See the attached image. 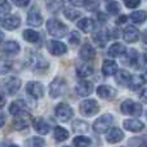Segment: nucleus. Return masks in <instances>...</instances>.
<instances>
[{
  "instance_id": "obj_13",
  "label": "nucleus",
  "mask_w": 147,
  "mask_h": 147,
  "mask_svg": "<svg viewBox=\"0 0 147 147\" xmlns=\"http://www.w3.org/2000/svg\"><path fill=\"white\" fill-rule=\"evenodd\" d=\"M31 121H32L31 115L28 114V112H23V114H20V115H17V116H14V119H13V127L17 130H23V129H26V128H28Z\"/></svg>"
},
{
  "instance_id": "obj_32",
  "label": "nucleus",
  "mask_w": 147,
  "mask_h": 147,
  "mask_svg": "<svg viewBox=\"0 0 147 147\" xmlns=\"http://www.w3.org/2000/svg\"><path fill=\"white\" fill-rule=\"evenodd\" d=\"M22 35H23V39L27 43L35 44V43H39V40H40V34L35 30H25Z\"/></svg>"
},
{
  "instance_id": "obj_9",
  "label": "nucleus",
  "mask_w": 147,
  "mask_h": 147,
  "mask_svg": "<svg viewBox=\"0 0 147 147\" xmlns=\"http://www.w3.org/2000/svg\"><path fill=\"white\" fill-rule=\"evenodd\" d=\"M20 25H21V18L17 14H8L0 18V26L3 28H5V30L13 31L20 27Z\"/></svg>"
},
{
  "instance_id": "obj_51",
  "label": "nucleus",
  "mask_w": 147,
  "mask_h": 147,
  "mask_svg": "<svg viewBox=\"0 0 147 147\" xmlns=\"http://www.w3.org/2000/svg\"><path fill=\"white\" fill-rule=\"evenodd\" d=\"M28 4H30V1H27V0H25V1H18V0H16L14 1V5H17V7H20V8H25V7H27Z\"/></svg>"
},
{
  "instance_id": "obj_3",
  "label": "nucleus",
  "mask_w": 147,
  "mask_h": 147,
  "mask_svg": "<svg viewBox=\"0 0 147 147\" xmlns=\"http://www.w3.org/2000/svg\"><path fill=\"white\" fill-rule=\"evenodd\" d=\"M66 90H67V83L61 76L54 78L49 84V96L52 98H58V97L63 96Z\"/></svg>"
},
{
  "instance_id": "obj_26",
  "label": "nucleus",
  "mask_w": 147,
  "mask_h": 147,
  "mask_svg": "<svg viewBox=\"0 0 147 147\" xmlns=\"http://www.w3.org/2000/svg\"><path fill=\"white\" fill-rule=\"evenodd\" d=\"M92 39H93L94 44H96L97 47H99V48H103V47L107 44V41H109V35H107V31L98 30L97 32L93 34Z\"/></svg>"
},
{
  "instance_id": "obj_57",
  "label": "nucleus",
  "mask_w": 147,
  "mask_h": 147,
  "mask_svg": "<svg viewBox=\"0 0 147 147\" xmlns=\"http://www.w3.org/2000/svg\"><path fill=\"white\" fill-rule=\"evenodd\" d=\"M9 147H18V146H17V145H10Z\"/></svg>"
},
{
  "instance_id": "obj_4",
  "label": "nucleus",
  "mask_w": 147,
  "mask_h": 147,
  "mask_svg": "<svg viewBox=\"0 0 147 147\" xmlns=\"http://www.w3.org/2000/svg\"><path fill=\"white\" fill-rule=\"evenodd\" d=\"M112 123H114V116L111 114H103L93 123V130L98 134L107 133V130L110 129Z\"/></svg>"
},
{
  "instance_id": "obj_8",
  "label": "nucleus",
  "mask_w": 147,
  "mask_h": 147,
  "mask_svg": "<svg viewBox=\"0 0 147 147\" xmlns=\"http://www.w3.org/2000/svg\"><path fill=\"white\" fill-rule=\"evenodd\" d=\"M54 114L61 121H69L74 116V109L67 103H58L54 109Z\"/></svg>"
},
{
  "instance_id": "obj_11",
  "label": "nucleus",
  "mask_w": 147,
  "mask_h": 147,
  "mask_svg": "<svg viewBox=\"0 0 147 147\" xmlns=\"http://www.w3.org/2000/svg\"><path fill=\"white\" fill-rule=\"evenodd\" d=\"M47 48H48L49 53L52 56H56V57L63 56V54L67 53V45L59 40H49L48 44H47Z\"/></svg>"
},
{
  "instance_id": "obj_45",
  "label": "nucleus",
  "mask_w": 147,
  "mask_h": 147,
  "mask_svg": "<svg viewBox=\"0 0 147 147\" xmlns=\"http://www.w3.org/2000/svg\"><path fill=\"white\" fill-rule=\"evenodd\" d=\"M84 7L86 8L88 12H94L99 8V3L98 1H85L84 3Z\"/></svg>"
},
{
  "instance_id": "obj_36",
  "label": "nucleus",
  "mask_w": 147,
  "mask_h": 147,
  "mask_svg": "<svg viewBox=\"0 0 147 147\" xmlns=\"http://www.w3.org/2000/svg\"><path fill=\"white\" fill-rule=\"evenodd\" d=\"M72 143L75 147H89L92 145V140L86 136H76L72 140Z\"/></svg>"
},
{
  "instance_id": "obj_17",
  "label": "nucleus",
  "mask_w": 147,
  "mask_h": 147,
  "mask_svg": "<svg viewBox=\"0 0 147 147\" xmlns=\"http://www.w3.org/2000/svg\"><path fill=\"white\" fill-rule=\"evenodd\" d=\"M117 94L116 89L111 85H99L97 88V96L102 99H112Z\"/></svg>"
},
{
  "instance_id": "obj_29",
  "label": "nucleus",
  "mask_w": 147,
  "mask_h": 147,
  "mask_svg": "<svg viewBox=\"0 0 147 147\" xmlns=\"http://www.w3.org/2000/svg\"><path fill=\"white\" fill-rule=\"evenodd\" d=\"M93 72H94L93 66L89 63H81L76 67V75H78L79 78L85 79V78H88V76H90Z\"/></svg>"
},
{
  "instance_id": "obj_27",
  "label": "nucleus",
  "mask_w": 147,
  "mask_h": 147,
  "mask_svg": "<svg viewBox=\"0 0 147 147\" xmlns=\"http://www.w3.org/2000/svg\"><path fill=\"white\" fill-rule=\"evenodd\" d=\"M138 56H140V52H138L137 49H134V48L127 49V52H125V57H124V63L128 65V66H130V67H136Z\"/></svg>"
},
{
  "instance_id": "obj_2",
  "label": "nucleus",
  "mask_w": 147,
  "mask_h": 147,
  "mask_svg": "<svg viewBox=\"0 0 147 147\" xmlns=\"http://www.w3.org/2000/svg\"><path fill=\"white\" fill-rule=\"evenodd\" d=\"M21 85H22V81L17 76H8V78L3 79L1 83H0V88L8 96H14L20 90Z\"/></svg>"
},
{
  "instance_id": "obj_59",
  "label": "nucleus",
  "mask_w": 147,
  "mask_h": 147,
  "mask_svg": "<svg viewBox=\"0 0 147 147\" xmlns=\"http://www.w3.org/2000/svg\"><path fill=\"white\" fill-rule=\"evenodd\" d=\"M146 116H147V112H146Z\"/></svg>"
},
{
  "instance_id": "obj_18",
  "label": "nucleus",
  "mask_w": 147,
  "mask_h": 147,
  "mask_svg": "<svg viewBox=\"0 0 147 147\" xmlns=\"http://www.w3.org/2000/svg\"><path fill=\"white\" fill-rule=\"evenodd\" d=\"M32 127H34V129H35V132L41 136L48 134L49 130H51V125H49V123L45 121L44 117H36V119H34Z\"/></svg>"
},
{
  "instance_id": "obj_46",
  "label": "nucleus",
  "mask_w": 147,
  "mask_h": 147,
  "mask_svg": "<svg viewBox=\"0 0 147 147\" xmlns=\"http://www.w3.org/2000/svg\"><path fill=\"white\" fill-rule=\"evenodd\" d=\"M124 5L127 8H129V9H136V8H138L141 5V1L140 0H127V1H124Z\"/></svg>"
},
{
  "instance_id": "obj_12",
  "label": "nucleus",
  "mask_w": 147,
  "mask_h": 147,
  "mask_svg": "<svg viewBox=\"0 0 147 147\" xmlns=\"http://www.w3.org/2000/svg\"><path fill=\"white\" fill-rule=\"evenodd\" d=\"M43 16H41L40 10H39V8L34 7L31 8L30 10H28L27 13V20H26V22H27L28 26H32V27H39V26L43 25Z\"/></svg>"
},
{
  "instance_id": "obj_53",
  "label": "nucleus",
  "mask_w": 147,
  "mask_h": 147,
  "mask_svg": "<svg viewBox=\"0 0 147 147\" xmlns=\"http://www.w3.org/2000/svg\"><path fill=\"white\" fill-rule=\"evenodd\" d=\"M5 102H7V99H5V96L3 94V92H0V109H3V107L5 106Z\"/></svg>"
},
{
  "instance_id": "obj_19",
  "label": "nucleus",
  "mask_w": 147,
  "mask_h": 147,
  "mask_svg": "<svg viewBox=\"0 0 147 147\" xmlns=\"http://www.w3.org/2000/svg\"><path fill=\"white\" fill-rule=\"evenodd\" d=\"M124 140V132L120 128H110L106 133V141L109 143H117Z\"/></svg>"
},
{
  "instance_id": "obj_58",
  "label": "nucleus",
  "mask_w": 147,
  "mask_h": 147,
  "mask_svg": "<svg viewBox=\"0 0 147 147\" xmlns=\"http://www.w3.org/2000/svg\"><path fill=\"white\" fill-rule=\"evenodd\" d=\"M63 147H70V146H63Z\"/></svg>"
},
{
  "instance_id": "obj_15",
  "label": "nucleus",
  "mask_w": 147,
  "mask_h": 147,
  "mask_svg": "<svg viewBox=\"0 0 147 147\" xmlns=\"http://www.w3.org/2000/svg\"><path fill=\"white\" fill-rule=\"evenodd\" d=\"M93 89H94V85L92 81H88V80H81L76 84L75 86V92L78 96L80 97H88L93 93Z\"/></svg>"
},
{
  "instance_id": "obj_40",
  "label": "nucleus",
  "mask_w": 147,
  "mask_h": 147,
  "mask_svg": "<svg viewBox=\"0 0 147 147\" xmlns=\"http://www.w3.org/2000/svg\"><path fill=\"white\" fill-rule=\"evenodd\" d=\"M106 10L109 14H119L120 12V7H119V3L117 1H106Z\"/></svg>"
},
{
  "instance_id": "obj_34",
  "label": "nucleus",
  "mask_w": 147,
  "mask_h": 147,
  "mask_svg": "<svg viewBox=\"0 0 147 147\" xmlns=\"http://www.w3.org/2000/svg\"><path fill=\"white\" fill-rule=\"evenodd\" d=\"M54 138H56V141H58V142H63V141H66L67 138H69L70 133L67 129H65L63 127H56L54 128Z\"/></svg>"
},
{
  "instance_id": "obj_41",
  "label": "nucleus",
  "mask_w": 147,
  "mask_h": 147,
  "mask_svg": "<svg viewBox=\"0 0 147 147\" xmlns=\"http://www.w3.org/2000/svg\"><path fill=\"white\" fill-rule=\"evenodd\" d=\"M81 41V35L79 31L72 30L69 32V43L72 44V45H78L79 43Z\"/></svg>"
},
{
  "instance_id": "obj_61",
  "label": "nucleus",
  "mask_w": 147,
  "mask_h": 147,
  "mask_svg": "<svg viewBox=\"0 0 147 147\" xmlns=\"http://www.w3.org/2000/svg\"><path fill=\"white\" fill-rule=\"evenodd\" d=\"M146 147H147V146H146Z\"/></svg>"
},
{
  "instance_id": "obj_60",
  "label": "nucleus",
  "mask_w": 147,
  "mask_h": 147,
  "mask_svg": "<svg viewBox=\"0 0 147 147\" xmlns=\"http://www.w3.org/2000/svg\"><path fill=\"white\" fill-rule=\"evenodd\" d=\"M146 75H147V71H146Z\"/></svg>"
},
{
  "instance_id": "obj_49",
  "label": "nucleus",
  "mask_w": 147,
  "mask_h": 147,
  "mask_svg": "<svg viewBox=\"0 0 147 147\" xmlns=\"http://www.w3.org/2000/svg\"><path fill=\"white\" fill-rule=\"evenodd\" d=\"M128 21H129V18H128V16H120L119 18H117V21H116V25H124V23H127Z\"/></svg>"
},
{
  "instance_id": "obj_14",
  "label": "nucleus",
  "mask_w": 147,
  "mask_h": 147,
  "mask_svg": "<svg viewBox=\"0 0 147 147\" xmlns=\"http://www.w3.org/2000/svg\"><path fill=\"white\" fill-rule=\"evenodd\" d=\"M79 57L83 61H85V63H88L89 61H93L96 57V49L90 43H84L81 45L80 51H79Z\"/></svg>"
},
{
  "instance_id": "obj_24",
  "label": "nucleus",
  "mask_w": 147,
  "mask_h": 147,
  "mask_svg": "<svg viewBox=\"0 0 147 147\" xmlns=\"http://www.w3.org/2000/svg\"><path fill=\"white\" fill-rule=\"evenodd\" d=\"M146 84V78L141 74H137V75H130V80H129V86L132 90H140L143 85Z\"/></svg>"
},
{
  "instance_id": "obj_35",
  "label": "nucleus",
  "mask_w": 147,
  "mask_h": 147,
  "mask_svg": "<svg viewBox=\"0 0 147 147\" xmlns=\"http://www.w3.org/2000/svg\"><path fill=\"white\" fill-rule=\"evenodd\" d=\"M25 146L26 147H44L45 146V141H44V138L35 136V137L27 138L25 141Z\"/></svg>"
},
{
  "instance_id": "obj_1",
  "label": "nucleus",
  "mask_w": 147,
  "mask_h": 147,
  "mask_svg": "<svg viewBox=\"0 0 147 147\" xmlns=\"http://www.w3.org/2000/svg\"><path fill=\"white\" fill-rule=\"evenodd\" d=\"M47 31H48V34L51 36H53V38L61 39L69 34V27H67L63 22L57 20V18H49V20L47 21Z\"/></svg>"
},
{
  "instance_id": "obj_25",
  "label": "nucleus",
  "mask_w": 147,
  "mask_h": 147,
  "mask_svg": "<svg viewBox=\"0 0 147 147\" xmlns=\"http://www.w3.org/2000/svg\"><path fill=\"white\" fill-rule=\"evenodd\" d=\"M76 26H78V28L81 30L83 32H92V31L96 28L94 21L92 20V18H88V17H84V18H81V20H79L78 23H76Z\"/></svg>"
},
{
  "instance_id": "obj_22",
  "label": "nucleus",
  "mask_w": 147,
  "mask_h": 147,
  "mask_svg": "<svg viewBox=\"0 0 147 147\" xmlns=\"http://www.w3.org/2000/svg\"><path fill=\"white\" fill-rule=\"evenodd\" d=\"M23 112H27V103L22 99H17V101L12 102L9 106V114L13 115V116H17L20 114H23Z\"/></svg>"
},
{
  "instance_id": "obj_43",
  "label": "nucleus",
  "mask_w": 147,
  "mask_h": 147,
  "mask_svg": "<svg viewBox=\"0 0 147 147\" xmlns=\"http://www.w3.org/2000/svg\"><path fill=\"white\" fill-rule=\"evenodd\" d=\"M147 65V54L145 53H140L137 59V63H136V69H143Z\"/></svg>"
},
{
  "instance_id": "obj_31",
  "label": "nucleus",
  "mask_w": 147,
  "mask_h": 147,
  "mask_svg": "<svg viewBox=\"0 0 147 147\" xmlns=\"http://www.w3.org/2000/svg\"><path fill=\"white\" fill-rule=\"evenodd\" d=\"M128 18L130 20V22L136 23V25H142V23H145L147 14L145 10H136V12H133Z\"/></svg>"
},
{
  "instance_id": "obj_39",
  "label": "nucleus",
  "mask_w": 147,
  "mask_h": 147,
  "mask_svg": "<svg viewBox=\"0 0 147 147\" xmlns=\"http://www.w3.org/2000/svg\"><path fill=\"white\" fill-rule=\"evenodd\" d=\"M129 145L132 147H146L147 146V134H143L141 137H134L129 140Z\"/></svg>"
},
{
  "instance_id": "obj_48",
  "label": "nucleus",
  "mask_w": 147,
  "mask_h": 147,
  "mask_svg": "<svg viewBox=\"0 0 147 147\" xmlns=\"http://www.w3.org/2000/svg\"><path fill=\"white\" fill-rule=\"evenodd\" d=\"M96 16H97V20H98V22L101 23V25H105V23L107 22V20H109L107 14H105V13H102V12H98Z\"/></svg>"
},
{
  "instance_id": "obj_33",
  "label": "nucleus",
  "mask_w": 147,
  "mask_h": 147,
  "mask_svg": "<svg viewBox=\"0 0 147 147\" xmlns=\"http://www.w3.org/2000/svg\"><path fill=\"white\" fill-rule=\"evenodd\" d=\"M13 69V61L7 57H0V75H5Z\"/></svg>"
},
{
  "instance_id": "obj_21",
  "label": "nucleus",
  "mask_w": 147,
  "mask_h": 147,
  "mask_svg": "<svg viewBox=\"0 0 147 147\" xmlns=\"http://www.w3.org/2000/svg\"><path fill=\"white\" fill-rule=\"evenodd\" d=\"M21 51V47L17 41L14 40H9V41H5L4 44L1 45L0 48V52L4 54H8V56H14V54H18Z\"/></svg>"
},
{
  "instance_id": "obj_7",
  "label": "nucleus",
  "mask_w": 147,
  "mask_h": 147,
  "mask_svg": "<svg viewBox=\"0 0 147 147\" xmlns=\"http://www.w3.org/2000/svg\"><path fill=\"white\" fill-rule=\"evenodd\" d=\"M28 63H30L31 69L35 70V71H44L49 67V62L47 61V58L41 53H32L30 56Z\"/></svg>"
},
{
  "instance_id": "obj_52",
  "label": "nucleus",
  "mask_w": 147,
  "mask_h": 147,
  "mask_svg": "<svg viewBox=\"0 0 147 147\" xmlns=\"http://www.w3.org/2000/svg\"><path fill=\"white\" fill-rule=\"evenodd\" d=\"M141 38H142V44H143V47H145V48H147V28L142 32Z\"/></svg>"
},
{
  "instance_id": "obj_56",
  "label": "nucleus",
  "mask_w": 147,
  "mask_h": 147,
  "mask_svg": "<svg viewBox=\"0 0 147 147\" xmlns=\"http://www.w3.org/2000/svg\"><path fill=\"white\" fill-rule=\"evenodd\" d=\"M3 40H4V32H3V31L0 30V44L3 43Z\"/></svg>"
},
{
  "instance_id": "obj_55",
  "label": "nucleus",
  "mask_w": 147,
  "mask_h": 147,
  "mask_svg": "<svg viewBox=\"0 0 147 147\" xmlns=\"http://www.w3.org/2000/svg\"><path fill=\"white\" fill-rule=\"evenodd\" d=\"M84 3H85V1H70V4H71V5H78V7H81V5H84Z\"/></svg>"
},
{
  "instance_id": "obj_37",
  "label": "nucleus",
  "mask_w": 147,
  "mask_h": 147,
  "mask_svg": "<svg viewBox=\"0 0 147 147\" xmlns=\"http://www.w3.org/2000/svg\"><path fill=\"white\" fill-rule=\"evenodd\" d=\"M72 130L75 133H86L89 130V125L84 120H75L72 123Z\"/></svg>"
},
{
  "instance_id": "obj_16",
  "label": "nucleus",
  "mask_w": 147,
  "mask_h": 147,
  "mask_svg": "<svg viewBox=\"0 0 147 147\" xmlns=\"http://www.w3.org/2000/svg\"><path fill=\"white\" fill-rule=\"evenodd\" d=\"M140 30L134 26L128 25L127 27L123 30V39H124L127 43H137L140 40Z\"/></svg>"
},
{
  "instance_id": "obj_54",
  "label": "nucleus",
  "mask_w": 147,
  "mask_h": 147,
  "mask_svg": "<svg viewBox=\"0 0 147 147\" xmlns=\"http://www.w3.org/2000/svg\"><path fill=\"white\" fill-rule=\"evenodd\" d=\"M4 124H5V115L0 112V128L4 127Z\"/></svg>"
},
{
  "instance_id": "obj_42",
  "label": "nucleus",
  "mask_w": 147,
  "mask_h": 147,
  "mask_svg": "<svg viewBox=\"0 0 147 147\" xmlns=\"http://www.w3.org/2000/svg\"><path fill=\"white\" fill-rule=\"evenodd\" d=\"M63 5V1H48L47 3V8L49 12L52 13H57Z\"/></svg>"
},
{
  "instance_id": "obj_23",
  "label": "nucleus",
  "mask_w": 147,
  "mask_h": 147,
  "mask_svg": "<svg viewBox=\"0 0 147 147\" xmlns=\"http://www.w3.org/2000/svg\"><path fill=\"white\" fill-rule=\"evenodd\" d=\"M119 70V66L115 61L112 59H105L103 63H102V74L105 76H112L117 72Z\"/></svg>"
},
{
  "instance_id": "obj_47",
  "label": "nucleus",
  "mask_w": 147,
  "mask_h": 147,
  "mask_svg": "<svg viewBox=\"0 0 147 147\" xmlns=\"http://www.w3.org/2000/svg\"><path fill=\"white\" fill-rule=\"evenodd\" d=\"M107 35H109V39H111V38L116 39V38H119V35H120V31L117 30L116 27H112V28H110V30L107 31Z\"/></svg>"
},
{
  "instance_id": "obj_10",
  "label": "nucleus",
  "mask_w": 147,
  "mask_h": 147,
  "mask_svg": "<svg viewBox=\"0 0 147 147\" xmlns=\"http://www.w3.org/2000/svg\"><path fill=\"white\" fill-rule=\"evenodd\" d=\"M26 92L30 97L35 99H39L41 97H44V93H45V88L41 83L39 81H28L27 85H26Z\"/></svg>"
},
{
  "instance_id": "obj_44",
  "label": "nucleus",
  "mask_w": 147,
  "mask_h": 147,
  "mask_svg": "<svg viewBox=\"0 0 147 147\" xmlns=\"http://www.w3.org/2000/svg\"><path fill=\"white\" fill-rule=\"evenodd\" d=\"M12 7H10V3L8 1H0V14L1 16H7L10 12Z\"/></svg>"
},
{
  "instance_id": "obj_28",
  "label": "nucleus",
  "mask_w": 147,
  "mask_h": 147,
  "mask_svg": "<svg viewBox=\"0 0 147 147\" xmlns=\"http://www.w3.org/2000/svg\"><path fill=\"white\" fill-rule=\"evenodd\" d=\"M125 52H127V48H125V45L123 43H114L112 45H110L107 54L110 57H120L124 56Z\"/></svg>"
},
{
  "instance_id": "obj_20",
  "label": "nucleus",
  "mask_w": 147,
  "mask_h": 147,
  "mask_svg": "<svg viewBox=\"0 0 147 147\" xmlns=\"http://www.w3.org/2000/svg\"><path fill=\"white\" fill-rule=\"evenodd\" d=\"M123 125H124V128L127 130L134 132V133L142 132V130L145 129V123L138 120V119H127V120H124Z\"/></svg>"
},
{
  "instance_id": "obj_30",
  "label": "nucleus",
  "mask_w": 147,
  "mask_h": 147,
  "mask_svg": "<svg viewBox=\"0 0 147 147\" xmlns=\"http://www.w3.org/2000/svg\"><path fill=\"white\" fill-rule=\"evenodd\" d=\"M115 80L119 85L121 86H128L129 84V80H130V74L125 70H117V72L115 74Z\"/></svg>"
},
{
  "instance_id": "obj_50",
  "label": "nucleus",
  "mask_w": 147,
  "mask_h": 147,
  "mask_svg": "<svg viewBox=\"0 0 147 147\" xmlns=\"http://www.w3.org/2000/svg\"><path fill=\"white\" fill-rule=\"evenodd\" d=\"M140 99H141L142 102H145V103H147V88L141 90V93H140Z\"/></svg>"
},
{
  "instance_id": "obj_38",
  "label": "nucleus",
  "mask_w": 147,
  "mask_h": 147,
  "mask_svg": "<svg viewBox=\"0 0 147 147\" xmlns=\"http://www.w3.org/2000/svg\"><path fill=\"white\" fill-rule=\"evenodd\" d=\"M63 16L69 21H75V20H78V18L80 17L81 13H80V10L75 9V8H65L63 9Z\"/></svg>"
},
{
  "instance_id": "obj_6",
  "label": "nucleus",
  "mask_w": 147,
  "mask_h": 147,
  "mask_svg": "<svg viewBox=\"0 0 147 147\" xmlns=\"http://www.w3.org/2000/svg\"><path fill=\"white\" fill-rule=\"evenodd\" d=\"M142 105L133 99H125L121 103V112L124 115H130V116H141L142 115Z\"/></svg>"
},
{
  "instance_id": "obj_5",
  "label": "nucleus",
  "mask_w": 147,
  "mask_h": 147,
  "mask_svg": "<svg viewBox=\"0 0 147 147\" xmlns=\"http://www.w3.org/2000/svg\"><path fill=\"white\" fill-rule=\"evenodd\" d=\"M79 111L83 116L92 117L99 112V105L96 99H84L79 106Z\"/></svg>"
}]
</instances>
